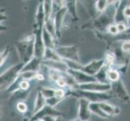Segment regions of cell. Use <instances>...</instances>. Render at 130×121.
<instances>
[{
  "mask_svg": "<svg viewBox=\"0 0 130 121\" xmlns=\"http://www.w3.org/2000/svg\"><path fill=\"white\" fill-rule=\"evenodd\" d=\"M35 35H29L16 44V49L20 62L27 64L34 57L35 53Z\"/></svg>",
  "mask_w": 130,
  "mask_h": 121,
  "instance_id": "1",
  "label": "cell"
},
{
  "mask_svg": "<svg viewBox=\"0 0 130 121\" xmlns=\"http://www.w3.org/2000/svg\"><path fill=\"white\" fill-rule=\"evenodd\" d=\"M66 96H74L78 98H85L91 102H107L111 98V95L109 92L100 93V92H92L82 91L78 89H71L68 91H66Z\"/></svg>",
  "mask_w": 130,
  "mask_h": 121,
  "instance_id": "2",
  "label": "cell"
},
{
  "mask_svg": "<svg viewBox=\"0 0 130 121\" xmlns=\"http://www.w3.org/2000/svg\"><path fill=\"white\" fill-rule=\"evenodd\" d=\"M25 65L23 62H20V63L16 64L15 65H13L10 69L7 70L5 73L1 74V89H7L11 85L15 82L19 77V75L23 70L24 66Z\"/></svg>",
  "mask_w": 130,
  "mask_h": 121,
  "instance_id": "3",
  "label": "cell"
},
{
  "mask_svg": "<svg viewBox=\"0 0 130 121\" xmlns=\"http://www.w3.org/2000/svg\"><path fill=\"white\" fill-rule=\"evenodd\" d=\"M54 49L58 53V55L61 57V59L80 62L78 47L77 45L60 46V47H56Z\"/></svg>",
  "mask_w": 130,
  "mask_h": 121,
  "instance_id": "4",
  "label": "cell"
},
{
  "mask_svg": "<svg viewBox=\"0 0 130 121\" xmlns=\"http://www.w3.org/2000/svg\"><path fill=\"white\" fill-rule=\"evenodd\" d=\"M111 91L110 94L111 96H116L118 98L120 101L124 102H130V96L128 94L126 88L121 79L117 82H111Z\"/></svg>",
  "mask_w": 130,
  "mask_h": 121,
  "instance_id": "5",
  "label": "cell"
},
{
  "mask_svg": "<svg viewBox=\"0 0 130 121\" xmlns=\"http://www.w3.org/2000/svg\"><path fill=\"white\" fill-rule=\"evenodd\" d=\"M76 89L82 90V91H92V92H110L111 91V84L110 83H102L100 82L86 83V84H79Z\"/></svg>",
  "mask_w": 130,
  "mask_h": 121,
  "instance_id": "6",
  "label": "cell"
},
{
  "mask_svg": "<svg viewBox=\"0 0 130 121\" xmlns=\"http://www.w3.org/2000/svg\"><path fill=\"white\" fill-rule=\"evenodd\" d=\"M104 65H105L104 58L100 59V60H93L91 61H90L88 64L83 65L81 71L86 73L88 75L95 77V76L102 70V68Z\"/></svg>",
  "mask_w": 130,
  "mask_h": 121,
  "instance_id": "7",
  "label": "cell"
},
{
  "mask_svg": "<svg viewBox=\"0 0 130 121\" xmlns=\"http://www.w3.org/2000/svg\"><path fill=\"white\" fill-rule=\"evenodd\" d=\"M91 102L85 98H78V119L80 121H89L91 116V111L90 110Z\"/></svg>",
  "mask_w": 130,
  "mask_h": 121,
  "instance_id": "8",
  "label": "cell"
},
{
  "mask_svg": "<svg viewBox=\"0 0 130 121\" xmlns=\"http://www.w3.org/2000/svg\"><path fill=\"white\" fill-rule=\"evenodd\" d=\"M67 73L70 74L72 77L75 79L78 85L79 84H86V83H91V82H98L95 77L88 75L86 73L83 72L81 70H68Z\"/></svg>",
  "mask_w": 130,
  "mask_h": 121,
  "instance_id": "9",
  "label": "cell"
},
{
  "mask_svg": "<svg viewBox=\"0 0 130 121\" xmlns=\"http://www.w3.org/2000/svg\"><path fill=\"white\" fill-rule=\"evenodd\" d=\"M68 12L66 7H63L60 8L59 10L57 11L56 12L53 13L52 17H53V20H54L55 24V29H56V37H59L61 35V29L63 26L64 20L66 15V13Z\"/></svg>",
  "mask_w": 130,
  "mask_h": 121,
  "instance_id": "10",
  "label": "cell"
},
{
  "mask_svg": "<svg viewBox=\"0 0 130 121\" xmlns=\"http://www.w3.org/2000/svg\"><path fill=\"white\" fill-rule=\"evenodd\" d=\"M99 105H100V107L101 108V110L104 111L107 115H108L110 118L112 117L114 115L120 114V110L119 107H116L112 104H110L107 102H99Z\"/></svg>",
  "mask_w": 130,
  "mask_h": 121,
  "instance_id": "11",
  "label": "cell"
},
{
  "mask_svg": "<svg viewBox=\"0 0 130 121\" xmlns=\"http://www.w3.org/2000/svg\"><path fill=\"white\" fill-rule=\"evenodd\" d=\"M41 65H42V60L34 57L30 61H28V63L25 64L23 70H21V72H27V71H35V72H38V70L41 68Z\"/></svg>",
  "mask_w": 130,
  "mask_h": 121,
  "instance_id": "12",
  "label": "cell"
},
{
  "mask_svg": "<svg viewBox=\"0 0 130 121\" xmlns=\"http://www.w3.org/2000/svg\"><path fill=\"white\" fill-rule=\"evenodd\" d=\"M46 106V98L44 97L41 91H37V96H36L34 101V109L32 111V115L37 113L41 109H43Z\"/></svg>",
  "mask_w": 130,
  "mask_h": 121,
  "instance_id": "13",
  "label": "cell"
},
{
  "mask_svg": "<svg viewBox=\"0 0 130 121\" xmlns=\"http://www.w3.org/2000/svg\"><path fill=\"white\" fill-rule=\"evenodd\" d=\"M54 38L55 37H53L44 27L43 31H42V39H43V42L44 44L45 48H53V49H54L56 48L55 44H54Z\"/></svg>",
  "mask_w": 130,
  "mask_h": 121,
  "instance_id": "14",
  "label": "cell"
},
{
  "mask_svg": "<svg viewBox=\"0 0 130 121\" xmlns=\"http://www.w3.org/2000/svg\"><path fill=\"white\" fill-rule=\"evenodd\" d=\"M43 61H62V59L55 51V49L45 48Z\"/></svg>",
  "mask_w": 130,
  "mask_h": 121,
  "instance_id": "15",
  "label": "cell"
},
{
  "mask_svg": "<svg viewBox=\"0 0 130 121\" xmlns=\"http://www.w3.org/2000/svg\"><path fill=\"white\" fill-rule=\"evenodd\" d=\"M66 7L67 11L72 16L74 20H78V14H77V1H66Z\"/></svg>",
  "mask_w": 130,
  "mask_h": 121,
  "instance_id": "16",
  "label": "cell"
},
{
  "mask_svg": "<svg viewBox=\"0 0 130 121\" xmlns=\"http://www.w3.org/2000/svg\"><path fill=\"white\" fill-rule=\"evenodd\" d=\"M90 110H91V113L100 116V117H101L103 119H109L110 118L108 115H107L104 111L101 110V108L100 107V105H99V102H91V103H90Z\"/></svg>",
  "mask_w": 130,
  "mask_h": 121,
  "instance_id": "17",
  "label": "cell"
},
{
  "mask_svg": "<svg viewBox=\"0 0 130 121\" xmlns=\"http://www.w3.org/2000/svg\"><path fill=\"white\" fill-rule=\"evenodd\" d=\"M44 15H45V22L48 20L53 15V1H44Z\"/></svg>",
  "mask_w": 130,
  "mask_h": 121,
  "instance_id": "18",
  "label": "cell"
},
{
  "mask_svg": "<svg viewBox=\"0 0 130 121\" xmlns=\"http://www.w3.org/2000/svg\"><path fill=\"white\" fill-rule=\"evenodd\" d=\"M107 79L111 82H117L120 79V73L118 72L117 70L111 68L107 70Z\"/></svg>",
  "mask_w": 130,
  "mask_h": 121,
  "instance_id": "19",
  "label": "cell"
},
{
  "mask_svg": "<svg viewBox=\"0 0 130 121\" xmlns=\"http://www.w3.org/2000/svg\"><path fill=\"white\" fill-rule=\"evenodd\" d=\"M110 4V1H106V0H100V1L95 2V8L98 13H103L107 10Z\"/></svg>",
  "mask_w": 130,
  "mask_h": 121,
  "instance_id": "20",
  "label": "cell"
},
{
  "mask_svg": "<svg viewBox=\"0 0 130 121\" xmlns=\"http://www.w3.org/2000/svg\"><path fill=\"white\" fill-rule=\"evenodd\" d=\"M40 91L42 93V95L44 97L46 98H50L53 97H55V92H56V89L53 88V87H42Z\"/></svg>",
  "mask_w": 130,
  "mask_h": 121,
  "instance_id": "21",
  "label": "cell"
},
{
  "mask_svg": "<svg viewBox=\"0 0 130 121\" xmlns=\"http://www.w3.org/2000/svg\"><path fill=\"white\" fill-rule=\"evenodd\" d=\"M38 72H35V71H27V72H21L20 74V76L26 81H31L32 79H37Z\"/></svg>",
  "mask_w": 130,
  "mask_h": 121,
  "instance_id": "22",
  "label": "cell"
},
{
  "mask_svg": "<svg viewBox=\"0 0 130 121\" xmlns=\"http://www.w3.org/2000/svg\"><path fill=\"white\" fill-rule=\"evenodd\" d=\"M61 101V98H57V97L55 96V97H53V98H47V99H46V105L54 108V107L57 106Z\"/></svg>",
  "mask_w": 130,
  "mask_h": 121,
  "instance_id": "23",
  "label": "cell"
},
{
  "mask_svg": "<svg viewBox=\"0 0 130 121\" xmlns=\"http://www.w3.org/2000/svg\"><path fill=\"white\" fill-rule=\"evenodd\" d=\"M107 33H108L109 35L112 36V37H115V36L119 34V31L117 29V27H116V24H113L110 25L108 28H107Z\"/></svg>",
  "mask_w": 130,
  "mask_h": 121,
  "instance_id": "24",
  "label": "cell"
},
{
  "mask_svg": "<svg viewBox=\"0 0 130 121\" xmlns=\"http://www.w3.org/2000/svg\"><path fill=\"white\" fill-rule=\"evenodd\" d=\"M16 108L21 113H27V111H28V105H27L24 102L20 101L17 103Z\"/></svg>",
  "mask_w": 130,
  "mask_h": 121,
  "instance_id": "25",
  "label": "cell"
},
{
  "mask_svg": "<svg viewBox=\"0 0 130 121\" xmlns=\"http://www.w3.org/2000/svg\"><path fill=\"white\" fill-rule=\"evenodd\" d=\"M10 51H11L10 47H7V48H6L5 50H3V52L1 53V66L3 65L4 62H5L7 57H8L9 52H10Z\"/></svg>",
  "mask_w": 130,
  "mask_h": 121,
  "instance_id": "26",
  "label": "cell"
},
{
  "mask_svg": "<svg viewBox=\"0 0 130 121\" xmlns=\"http://www.w3.org/2000/svg\"><path fill=\"white\" fill-rule=\"evenodd\" d=\"M122 51L125 53H129L130 54V40L124 41L121 44Z\"/></svg>",
  "mask_w": 130,
  "mask_h": 121,
  "instance_id": "27",
  "label": "cell"
},
{
  "mask_svg": "<svg viewBox=\"0 0 130 121\" xmlns=\"http://www.w3.org/2000/svg\"><path fill=\"white\" fill-rule=\"evenodd\" d=\"M56 83L57 84V86L59 87L61 89H63V88H65V87H67V84H66V79H65L64 77H63V74H62V76H61V77L57 81Z\"/></svg>",
  "mask_w": 130,
  "mask_h": 121,
  "instance_id": "28",
  "label": "cell"
},
{
  "mask_svg": "<svg viewBox=\"0 0 130 121\" xmlns=\"http://www.w3.org/2000/svg\"><path fill=\"white\" fill-rule=\"evenodd\" d=\"M116 27H117V29L119 31V33H121L125 32L128 27L126 25L125 23H119V24H116Z\"/></svg>",
  "mask_w": 130,
  "mask_h": 121,
  "instance_id": "29",
  "label": "cell"
},
{
  "mask_svg": "<svg viewBox=\"0 0 130 121\" xmlns=\"http://www.w3.org/2000/svg\"><path fill=\"white\" fill-rule=\"evenodd\" d=\"M66 91H64L63 89H56V92H55V96L57 97V98H64L65 96H66Z\"/></svg>",
  "mask_w": 130,
  "mask_h": 121,
  "instance_id": "30",
  "label": "cell"
},
{
  "mask_svg": "<svg viewBox=\"0 0 130 121\" xmlns=\"http://www.w3.org/2000/svg\"><path fill=\"white\" fill-rule=\"evenodd\" d=\"M123 14L124 16L127 19V20H130V5H126L124 7L123 10Z\"/></svg>",
  "mask_w": 130,
  "mask_h": 121,
  "instance_id": "31",
  "label": "cell"
},
{
  "mask_svg": "<svg viewBox=\"0 0 130 121\" xmlns=\"http://www.w3.org/2000/svg\"><path fill=\"white\" fill-rule=\"evenodd\" d=\"M29 88V82L28 81H26V80H23L22 82H20V89L23 90V91H27Z\"/></svg>",
  "mask_w": 130,
  "mask_h": 121,
  "instance_id": "32",
  "label": "cell"
},
{
  "mask_svg": "<svg viewBox=\"0 0 130 121\" xmlns=\"http://www.w3.org/2000/svg\"><path fill=\"white\" fill-rule=\"evenodd\" d=\"M56 118L55 116L53 115H45L44 117L42 118V121H56Z\"/></svg>",
  "mask_w": 130,
  "mask_h": 121,
  "instance_id": "33",
  "label": "cell"
},
{
  "mask_svg": "<svg viewBox=\"0 0 130 121\" xmlns=\"http://www.w3.org/2000/svg\"><path fill=\"white\" fill-rule=\"evenodd\" d=\"M37 79L40 80V81H43L44 79V75L42 74H40L38 73L37 74Z\"/></svg>",
  "mask_w": 130,
  "mask_h": 121,
  "instance_id": "34",
  "label": "cell"
},
{
  "mask_svg": "<svg viewBox=\"0 0 130 121\" xmlns=\"http://www.w3.org/2000/svg\"><path fill=\"white\" fill-rule=\"evenodd\" d=\"M56 121H64V120H63V118H62L61 115V116H57V117L56 118Z\"/></svg>",
  "mask_w": 130,
  "mask_h": 121,
  "instance_id": "35",
  "label": "cell"
},
{
  "mask_svg": "<svg viewBox=\"0 0 130 121\" xmlns=\"http://www.w3.org/2000/svg\"><path fill=\"white\" fill-rule=\"evenodd\" d=\"M74 121H80L79 119H76V120H74Z\"/></svg>",
  "mask_w": 130,
  "mask_h": 121,
  "instance_id": "36",
  "label": "cell"
},
{
  "mask_svg": "<svg viewBox=\"0 0 130 121\" xmlns=\"http://www.w3.org/2000/svg\"><path fill=\"white\" fill-rule=\"evenodd\" d=\"M40 121H42V120H40Z\"/></svg>",
  "mask_w": 130,
  "mask_h": 121,
  "instance_id": "37",
  "label": "cell"
}]
</instances>
